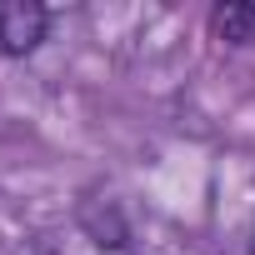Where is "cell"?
Masks as SVG:
<instances>
[{
	"label": "cell",
	"mask_w": 255,
	"mask_h": 255,
	"mask_svg": "<svg viewBox=\"0 0 255 255\" xmlns=\"http://www.w3.org/2000/svg\"><path fill=\"white\" fill-rule=\"evenodd\" d=\"M210 25H215L220 40L245 45V40H255V5H220V10L210 15Z\"/></svg>",
	"instance_id": "obj_2"
},
{
	"label": "cell",
	"mask_w": 255,
	"mask_h": 255,
	"mask_svg": "<svg viewBox=\"0 0 255 255\" xmlns=\"http://www.w3.org/2000/svg\"><path fill=\"white\" fill-rule=\"evenodd\" d=\"M250 250H255V235H250Z\"/></svg>",
	"instance_id": "obj_3"
},
{
	"label": "cell",
	"mask_w": 255,
	"mask_h": 255,
	"mask_svg": "<svg viewBox=\"0 0 255 255\" xmlns=\"http://www.w3.org/2000/svg\"><path fill=\"white\" fill-rule=\"evenodd\" d=\"M45 5L40 0H0V50L5 55H30L45 40Z\"/></svg>",
	"instance_id": "obj_1"
}]
</instances>
